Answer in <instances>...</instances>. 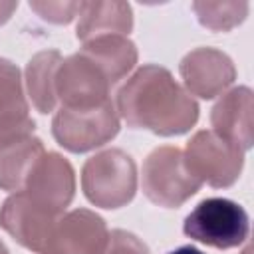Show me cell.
<instances>
[{"mask_svg":"<svg viewBox=\"0 0 254 254\" xmlns=\"http://www.w3.org/2000/svg\"><path fill=\"white\" fill-rule=\"evenodd\" d=\"M30 8L48 22L67 24L79 14L81 2H30Z\"/></svg>","mask_w":254,"mask_h":254,"instance_id":"cell-19","label":"cell"},{"mask_svg":"<svg viewBox=\"0 0 254 254\" xmlns=\"http://www.w3.org/2000/svg\"><path fill=\"white\" fill-rule=\"evenodd\" d=\"M250 220L246 210L228 198L212 196L200 200L185 218L183 232L196 242L228 250L248 238Z\"/></svg>","mask_w":254,"mask_h":254,"instance_id":"cell-4","label":"cell"},{"mask_svg":"<svg viewBox=\"0 0 254 254\" xmlns=\"http://www.w3.org/2000/svg\"><path fill=\"white\" fill-rule=\"evenodd\" d=\"M248 2H192V10L198 22L212 32H228L244 22L248 16Z\"/></svg>","mask_w":254,"mask_h":254,"instance_id":"cell-17","label":"cell"},{"mask_svg":"<svg viewBox=\"0 0 254 254\" xmlns=\"http://www.w3.org/2000/svg\"><path fill=\"white\" fill-rule=\"evenodd\" d=\"M185 89L200 99H212L236 79L232 60L216 48H194L179 65Z\"/></svg>","mask_w":254,"mask_h":254,"instance_id":"cell-11","label":"cell"},{"mask_svg":"<svg viewBox=\"0 0 254 254\" xmlns=\"http://www.w3.org/2000/svg\"><path fill=\"white\" fill-rule=\"evenodd\" d=\"M38 204L64 214L75 194V173L69 161L54 151H46L30 171L22 189Z\"/></svg>","mask_w":254,"mask_h":254,"instance_id":"cell-9","label":"cell"},{"mask_svg":"<svg viewBox=\"0 0 254 254\" xmlns=\"http://www.w3.org/2000/svg\"><path fill=\"white\" fill-rule=\"evenodd\" d=\"M119 127V115L111 99L87 109L60 107L52 121L54 139L71 153H85L109 143Z\"/></svg>","mask_w":254,"mask_h":254,"instance_id":"cell-5","label":"cell"},{"mask_svg":"<svg viewBox=\"0 0 254 254\" xmlns=\"http://www.w3.org/2000/svg\"><path fill=\"white\" fill-rule=\"evenodd\" d=\"M85 198L99 208H119L137 192L135 161L121 149H105L89 157L81 169Z\"/></svg>","mask_w":254,"mask_h":254,"instance_id":"cell-2","label":"cell"},{"mask_svg":"<svg viewBox=\"0 0 254 254\" xmlns=\"http://www.w3.org/2000/svg\"><path fill=\"white\" fill-rule=\"evenodd\" d=\"M133 30V10L127 2H81L75 36L87 42L105 34L127 36Z\"/></svg>","mask_w":254,"mask_h":254,"instance_id":"cell-13","label":"cell"},{"mask_svg":"<svg viewBox=\"0 0 254 254\" xmlns=\"http://www.w3.org/2000/svg\"><path fill=\"white\" fill-rule=\"evenodd\" d=\"M58 50L38 52L26 65V89L32 105L40 113H50L58 105L56 97V73L62 64Z\"/></svg>","mask_w":254,"mask_h":254,"instance_id":"cell-15","label":"cell"},{"mask_svg":"<svg viewBox=\"0 0 254 254\" xmlns=\"http://www.w3.org/2000/svg\"><path fill=\"white\" fill-rule=\"evenodd\" d=\"M16 8H18V2H0V26L10 20Z\"/></svg>","mask_w":254,"mask_h":254,"instance_id":"cell-22","label":"cell"},{"mask_svg":"<svg viewBox=\"0 0 254 254\" xmlns=\"http://www.w3.org/2000/svg\"><path fill=\"white\" fill-rule=\"evenodd\" d=\"M252 89L246 85L224 93L210 111V125L216 135L248 151L252 147Z\"/></svg>","mask_w":254,"mask_h":254,"instance_id":"cell-12","label":"cell"},{"mask_svg":"<svg viewBox=\"0 0 254 254\" xmlns=\"http://www.w3.org/2000/svg\"><path fill=\"white\" fill-rule=\"evenodd\" d=\"M62 214L38 204L24 190L14 192L0 206V226L24 248L44 254L52 230Z\"/></svg>","mask_w":254,"mask_h":254,"instance_id":"cell-8","label":"cell"},{"mask_svg":"<svg viewBox=\"0 0 254 254\" xmlns=\"http://www.w3.org/2000/svg\"><path fill=\"white\" fill-rule=\"evenodd\" d=\"M101 254H149V248L127 230H111Z\"/></svg>","mask_w":254,"mask_h":254,"instance_id":"cell-21","label":"cell"},{"mask_svg":"<svg viewBox=\"0 0 254 254\" xmlns=\"http://www.w3.org/2000/svg\"><path fill=\"white\" fill-rule=\"evenodd\" d=\"M28 115L20 69L10 60L0 58V119H18Z\"/></svg>","mask_w":254,"mask_h":254,"instance_id":"cell-18","label":"cell"},{"mask_svg":"<svg viewBox=\"0 0 254 254\" xmlns=\"http://www.w3.org/2000/svg\"><path fill=\"white\" fill-rule=\"evenodd\" d=\"M34 129H36V123L30 115L18 117V119H0V151L26 137H32Z\"/></svg>","mask_w":254,"mask_h":254,"instance_id":"cell-20","label":"cell"},{"mask_svg":"<svg viewBox=\"0 0 254 254\" xmlns=\"http://www.w3.org/2000/svg\"><path fill=\"white\" fill-rule=\"evenodd\" d=\"M117 115L131 129L183 135L198 121V103L163 65L139 67L117 91Z\"/></svg>","mask_w":254,"mask_h":254,"instance_id":"cell-1","label":"cell"},{"mask_svg":"<svg viewBox=\"0 0 254 254\" xmlns=\"http://www.w3.org/2000/svg\"><path fill=\"white\" fill-rule=\"evenodd\" d=\"M169 254H204V252H200L198 248H194V246H181V248H177V250H171Z\"/></svg>","mask_w":254,"mask_h":254,"instance_id":"cell-23","label":"cell"},{"mask_svg":"<svg viewBox=\"0 0 254 254\" xmlns=\"http://www.w3.org/2000/svg\"><path fill=\"white\" fill-rule=\"evenodd\" d=\"M242 254H252V248H250V246H246V248H244V252H242Z\"/></svg>","mask_w":254,"mask_h":254,"instance_id":"cell-25","label":"cell"},{"mask_svg":"<svg viewBox=\"0 0 254 254\" xmlns=\"http://www.w3.org/2000/svg\"><path fill=\"white\" fill-rule=\"evenodd\" d=\"M141 187L151 202L165 208H179L198 192L202 183L187 169L183 151L165 145L147 155L141 173Z\"/></svg>","mask_w":254,"mask_h":254,"instance_id":"cell-3","label":"cell"},{"mask_svg":"<svg viewBox=\"0 0 254 254\" xmlns=\"http://www.w3.org/2000/svg\"><path fill=\"white\" fill-rule=\"evenodd\" d=\"M81 54H85L115 85L123 79L137 64V48L135 44L121 34H105L83 42Z\"/></svg>","mask_w":254,"mask_h":254,"instance_id":"cell-14","label":"cell"},{"mask_svg":"<svg viewBox=\"0 0 254 254\" xmlns=\"http://www.w3.org/2000/svg\"><path fill=\"white\" fill-rule=\"evenodd\" d=\"M183 155L190 175L214 189L232 187L244 167V151L212 129L196 131Z\"/></svg>","mask_w":254,"mask_h":254,"instance_id":"cell-6","label":"cell"},{"mask_svg":"<svg viewBox=\"0 0 254 254\" xmlns=\"http://www.w3.org/2000/svg\"><path fill=\"white\" fill-rule=\"evenodd\" d=\"M111 87L107 75L81 52L62 60L56 73V97L67 109L97 107L111 99Z\"/></svg>","mask_w":254,"mask_h":254,"instance_id":"cell-7","label":"cell"},{"mask_svg":"<svg viewBox=\"0 0 254 254\" xmlns=\"http://www.w3.org/2000/svg\"><path fill=\"white\" fill-rule=\"evenodd\" d=\"M0 254H10V252H8V248H6V244H4L2 240H0Z\"/></svg>","mask_w":254,"mask_h":254,"instance_id":"cell-24","label":"cell"},{"mask_svg":"<svg viewBox=\"0 0 254 254\" xmlns=\"http://www.w3.org/2000/svg\"><path fill=\"white\" fill-rule=\"evenodd\" d=\"M46 153L42 139L26 137L0 151V189L18 192L24 189L36 161Z\"/></svg>","mask_w":254,"mask_h":254,"instance_id":"cell-16","label":"cell"},{"mask_svg":"<svg viewBox=\"0 0 254 254\" xmlns=\"http://www.w3.org/2000/svg\"><path fill=\"white\" fill-rule=\"evenodd\" d=\"M107 238L109 230L99 214L75 208L58 218L44 254H101Z\"/></svg>","mask_w":254,"mask_h":254,"instance_id":"cell-10","label":"cell"}]
</instances>
